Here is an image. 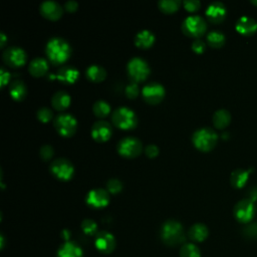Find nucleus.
Instances as JSON below:
<instances>
[{"mask_svg": "<svg viewBox=\"0 0 257 257\" xmlns=\"http://www.w3.org/2000/svg\"><path fill=\"white\" fill-rule=\"evenodd\" d=\"M73 52L69 42L62 37L51 38L46 47V53L50 61L53 64H62L67 62Z\"/></svg>", "mask_w": 257, "mask_h": 257, "instance_id": "f257e3e1", "label": "nucleus"}, {"mask_svg": "<svg viewBox=\"0 0 257 257\" xmlns=\"http://www.w3.org/2000/svg\"><path fill=\"white\" fill-rule=\"evenodd\" d=\"M192 142L199 151L209 152L217 145L218 135L211 128H200L193 133Z\"/></svg>", "mask_w": 257, "mask_h": 257, "instance_id": "f03ea898", "label": "nucleus"}, {"mask_svg": "<svg viewBox=\"0 0 257 257\" xmlns=\"http://www.w3.org/2000/svg\"><path fill=\"white\" fill-rule=\"evenodd\" d=\"M113 124L121 130H133L138 125L136 113L128 106H120L116 109L112 116Z\"/></svg>", "mask_w": 257, "mask_h": 257, "instance_id": "7ed1b4c3", "label": "nucleus"}, {"mask_svg": "<svg viewBox=\"0 0 257 257\" xmlns=\"http://www.w3.org/2000/svg\"><path fill=\"white\" fill-rule=\"evenodd\" d=\"M161 236L163 241L170 246L180 244L184 240L183 227L176 220L166 221L161 229Z\"/></svg>", "mask_w": 257, "mask_h": 257, "instance_id": "20e7f679", "label": "nucleus"}, {"mask_svg": "<svg viewBox=\"0 0 257 257\" xmlns=\"http://www.w3.org/2000/svg\"><path fill=\"white\" fill-rule=\"evenodd\" d=\"M127 72L134 82H141L148 78L151 73L149 63L141 57H133L127 64Z\"/></svg>", "mask_w": 257, "mask_h": 257, "instance_id": "39448f33", "label": "nucleus"}, {"mask_svg": "<svg viewBox=\"0 0 257 257\" xmlns=\"http://www.w3.org/2000/svg\"><path fill=\"white\" fill-rule=\"evenodd\" d=\"M207 30V23L200 15H189L182 23V31L190 37H200Z\"/></svg>", "mask_w": 257, "mask_h": 257, "instance_id": "423d86ee", "label": "nucleus"}, {"mask_svg": "<svg viewBox=\"0 0 257 257\" xmlns=\"http://www.w3.org/2000/svg\"><path fill=\"white\" fill-rule=\"evenodd\" d=\"M118 152L121 156L127 159H134L141 155L143 151V144L136 137H125L123 138L117 146Z\"/></svg>", "mask_w": 257, "mask_h": 257, "instance_id": "0eeeda50", "label": "nucleus"}, {"mask_svg": "<svg viewBox=\"0 0 257 257\" xmlns=\"http://www.w3.org/2000/svg\"><path fill=\"white\" fill-rule=\"evenodd\" d=\"M56 132L62 137H72L76 134L77 128V121L71 114H59L53 121Z\"/></svg>", "mask_w": 257, "mask_h": 257, "instance_id": "6e6552de", "label": "nucleus"}, {"mask_svg": "<svg viewBox=\"0 0 257 257\" xmlns=\"http://www.w3.org/2000/svg\"><path fill=\"white\" fill-rule=\"evenodd\" d=\"M51 173L61 181H69L75 174V167L73 163L66 158H58L54 160L50 167Z\"/></svg>", "mask_w": 257, "mask_h": 257, "instance_id": "1a4fd4ad", "label": "nucleus"}, {"mask_svg": "<svg viewBox=\"0 0 257 257\" xmlns=\"http://www.w3.org/2000/svg\"><path fill=\"white\" fill-rule=\"evenodd\" d=\"M165 95L166 91L164 85L156 81L148 82L142 89V96L150 104H157L161 103L165 98Z\"/></svg>", "mask_w": 257, "mask_h": 257, "instance_id": "9d476101", "label": "nucleus"}, {"mask_svg": "<svg viewBox=\"0 0 257 257\" xmlns=\"http://www.w3.org/2000/svg\"><path fill=\"white\" fill-rule=\"evenodd\" d=\"M3 61L11 68L23 67L26 62V52L19 47H10L7 48L2 55Z\"/></svg>", "mask_w": 257, "mask_h": 257, "instance_id": "9b49d317", "label": "nucleus"}, {"mask_svg": "<svg viewBox=\"0 0 257 257\" xmlns=\"http://www.w3.org/2000/svg\"><path fill=\"white\" fill-rule=\"evenodd\" d=\"M85 202L90 207L96 209L103 208L110 203V193L108 190L103 188L93 189L88 193L87 197H85Z\"/></svg>", "mask_w": 257, "mask_h": 257, "instance_id": "f8f14e48", "label": "nucleus"}, {"mask_svg": "<svg viewBox=\"0 0 257 257\" xmlns=\"http://www.w3.org/2000/svg\"><path fill=\"white\" fill-rule=\"evenodd\" d=\"M254 212V204L250 199H242L234 207V216L241 223L251 221Z\"/></svg>", "mask_w": 257, "mask_h": 257, "instance_id": "ddd939ff", "label": "nucleus"}, {"mask_svg": "<svg viewBox=\"0 0 257 257\" xmlns=\"http://www.w3.org/2000/svg\"><path fill=\"white\" fill-rule=\"evenodd\" d=\"M91 134L95 141L99 143H103L111 139L113 135V128L111 124L108 122L98 121L93 125Z\"/></svg>", "mask_w": 257, "mask_h": 257, "instance_id": "4468645a", "label": "nucleus"}, {"mask_svg": "<svg viewBox=\"0 0 257 257\" xmlns=\"http://www.w3.org/2000/svg\"><path fill=\"white\" fill-rule=\"evenodd\" d=\"M39 12L47 19L57 20L63 14V7L54 0H46L39 5Z\"/></svg>", "mask_w": 257, "mask_h": 257, "instance_id": "2eb2a0df", "label": "nucleus"}, {"mask_svg": "<svg viewBox=\"0 0 257 257\" xmlns=\"http://www.w3.org/2000/svg\"><path fill=\"white\" fill-rule=\"evenodd\" d=\"M95 244L99 251L103 253H111L116 247V239L110 232L102 231L97 234Z\"/></svg>", "mask_w": 257, "mask_h": 257, "instance_id": "dca6fc26", "label": "nucleus"}, {"mask_svg": "<svg viewBox=\"0 0 257 257\" xmlns=\"http://www.w3.org/2000/svg\"><path fill=\"white\" fill-rule=\"evenodd\" d=\"M226 6L220 1H214L208 5L206 9V16L213 24H219L226 17Z\"/></svg>", "mask_w": 257, "mask_h": 257, "instance_id": "f3484780", "label": "nucleus"}, {"mask_svg": "<svg viewBox=\"0 0 257 257\" xmlns=\"http://www.w3.org/2000/svg\"><path fill=\"white\" fill-rule=\"evenodd\" d=\"M79 77V72L75 67L64 66L61 67L56 74V78L64 84H73Z\"/></svg>", "mask_w": 257, "mask_h": 257, "instance_id": "a211bd4d", "label": "nucleus"}, {"mask_svg": "<svg viewBox=\"0 0 257 257\" xmlns=\"http://www.w3.org/2000/svg\"><path fill=\"white\" fill-rule=\"evenodd\" d=\"M155 34L149 29H144L139 31L135 36V45L142 50L150 49L155 42Z\"/></svg>", "mask_w": 257, "mask_h": 257, "instance_id": "6ab92c4d", "label": "nucleus"}, {"mask_svg": "<svg viewBox=\"0 0 257 257\" xmlns=\"http://www.w3.org/2000/svg\"><path fill=\"white\" fill-rule=\"evenodd\" d=\"M49 61L44 57H35L33 58L28 67V71L31 76L39 77L45 76L49 72Z\"/></svg>", "mask_w": 257, "mask_h": 257, "instance_id": "aec40b11", "label": "nucleus"}, {"mask_svg": "<svg viewBox=\"0 0 257 257\" xmlns=\"http://www.w3.org/2000/svg\"><path fill=\"white\" fill-rule=\"evenodd\" d=\"M236 30L241 34H252L257 30V21L250 16H241L236 23Z\"/></svg>", "mask_w": 257, "mask_h": 257, "instance_id": "412c9836", "label": "nucleus"}, {"mask_svg": "<svg viewBox=\"0 0 257 257\" xmlns=\"http://www.w3.org/2000/svg\"><path fill=\"white\" fill-rule=\"evenodd\" d=\"M72 103L71 96L64 91H58L51 98V104L56 111L62 112L67 110Z\"/></svg>", "mask_w": 257, "mask_h": 257, "instance_id": "4be33fe9", "label": "nucleus"}, {"mask_svg": "<svg viewBox=\"0 0 257 257\" xmlns=\"http://www.w3.org/2000/svg\"><path fill=\"white\" fill-rule=\"evenodd\" d=\"M9 94L14 101L20 102L25 100L27 95L26 84L20 79L13 80L9 85Z\"/></svg>", "mask_w": 257, "mask_h": 257, "instance_id": "5701e85b", "label": "nucleus"}, {"mask_svg": "<svg viewBox=\"0 0 257 257\" xmlns=\"http://www.w3.org/2000/svg\"><path fill=\"white\" fill-rule=\"evenodd\" d=\"M250 172L251 170H245L242 168L235 169L230 176L231 185L234 188H242L246 184Z\"/></svg>", "mask_w": 257, "mask_h": 257, "instance_id": "b1692460", "label": "nucleus"}, {"mask_svg": "<svg viewBox=\"0 0 257 257\" xmlns=\"http://www.w3.org/2000/svg\"><path fill=\"white\" fill-rule=\"evenodd\" d=\"M57 257H82V250L77 243L69 241L60 246Z\"/></svg>", "mask_w": 257, "mask_h": 257, "instance_id": "393cba45", "label": "nucleus"}, {"mask_svg": "<svg viewBox=\"0 0 257 257\" xmlns=\"http://www.w3.org/2000/svg\"><path fill=\"white\" fill-rule=\"evenodd\" d=\"M208 228L202 223H196L189 230V237L196 242H202L208 237Z\"/></svg>", "mask_w": 257, "mask_h": 257, "instance_id": "a878e982", "label": "nucleus"}, {"mask_svg": "<svg viewBox=\"0 0 257 257\" xmlns=\"http://www.w3.org/2000/svg\"><path fill=\"white\" fill-rule=\"evenodd\" d=\"M85 75L91 81L101 82L106 77V71L99 64H92L85 71Z\"/></svg>", "mask_w": 257, "mask_h": 257, "instance_id": "bb28decb", "label": "nucleus"}, {"mask_svg": "<svg viewBox=\"0 0 257 257\" xmlns=\"http://www.w3.org/2000/svg\"><path fill=\"white\" fill-rule=\"evenodd\" d=\"M231 121V114L225 109H220L213 115V124L217 128H226Z\"/></svg>", "mask_w": 257, "mask_h": 257, "instance_id": "cd10ccee", "label": "nucleus"}, {"mask_svg": "<svg viewBox=\"0 0 257 257\" xmlns=\"http://www.w3.org/2000/svg\"><path fill=\"white\" fill-rule=\"evenodd\" d=\"M226 37L220 30H212L207 34V41L210 47L214 49H219L225 44Z\"/></svg>", "mask_w": 257, "mask_h": 257, "instance_id": "c85d7f7f", "label": "nucleus"}, {"mask_svg": "<svg viewBox=\"0 0 257 257\" xmlns=\"http://www.w3.org/2000/svg\"><path fill=\"white\" fill-rule=\"evenodd\" d=\"M112 111L111 105L108 102L103 100L97 101L93 105V112L99 118H104L108 116Z\"/></svg>", "mask_w": 257, "mask_h": 257, "instance_id": "c756f323", "label": "nucleus"}, {"mask_svg": "<svg viewBox=\"0 0 257 257\" xmlns=\"http://www.w3.org/2000/svg\"><path fill=\"white\" fill-rule=\"evenodd\" d=\"M181 3L180 0H160L158 6L165 13H173L179 9Z\"/></svg>", "mask_w": 257, "mask_h": 257, "instance_id": "7c9ffc66", "label": "nucleus"}, {"mask_svg": "<svg viewBox=\"0 0 257 257\" xmlns=\"http://www.w3.org/2000/svg\"><path fill=\"white\" fill-rule=\"evenodd\" d=\"M180 257H201V253L196 245L187 243L181 247Z\"/></svg>", "mask_w": 257, "mask_h": 257, "instance_id": "2f4dec72", "label": "nucleus"}, {"mask_svg": "<svg viewBox=\"0 0 257 257\" xmlns=\"http://www.w3.org/2000/svg\"><path fill=\"white\" fill-rule=\"evenodd\" d=\"M123 182L120 181L119 179L112 178L106 183V190L110 193V194L117 195L123 190Z\"/></svg>", "mask_w": 257, "mask_h": 257, "instance_id": "473e14b6", "label": "nucleus"}, {"mask_svg": "<svg viewBox=\"0 0 257 257\" xmlns=\"http://www.w3.org/2000/svg\"><path fill=\"white\" fill-rule=\"evenodd\" d=\"M36 117H37L38 121H40L41 123H49L50 121L52 120L53 113L50 108H47V106H42V108H40L37 111Z\"/></svg>", "mask_w": 257, "mask_h": 257, "instance_id": "72a5a7b5", "label": "nucleus"}, {"mask_svg": "<svg viewBox=\"0 0 257 257\" xmlns=\"http://www.w3.org/2000/svg\"><path fill=\"white\" fill-rule=\"evenodd\" d=\"M81 229L85 234L94 235L98 231V225L92 219H85L81 222Z\"/></svg>", "mask_w": 257, "mask_h": 257, "instance_id": "f704fd0d", "label": "nucleus"}, {"mask_svg": "<svg viewBox=\"0 0 257 257\" xmlns=\"http://www.w3.org/2000/svg\"><path fill=\"white\" fill-rule=\"evenodd\" d=\"M125 93L128 99H132V100L136 99L140 94V89H139L138 83L132 81L130 84H128L126 87Z\"/></svg>", "mask_w": 257, "mask_h": 257, "instance_id": "c9c22d12", "label": "nucleus"}, {"mask_svg": "<svg viewBox=\"0 0 257 257\" xmlns=\"http://www.w3.org/2000/svg\"><path fill=\"white\" fill-rule=\"evenodd\" d=\"M54 154L53 148L51 145H44L39 149V156L44 161H49L52 158Z\"/></svg>", "mask_w": 257, "mask_h": 257, "instance_id": "e433bc0d", "label": "nucleus"}, {"mask_svg": "<svg viewBox=\"0 0 257 257\" xmlns=\"http://www.w3.org/2000/svg\"><path fill=\"white\" fill-rule=\"evenodd\" d=\"M183 5L187 11L194 12L200 8L201 2L199 1V0H185V1L183 2Z\"/></svg>", "mask_w": 257, "mask_h": 257, "instance_id": "4c0bfd02", "label": "nucleus"}, {"mask_svg": "<svg viewBox=\"0 0 257 257\" xmlns=\"http://www.w3.org/2000/svg\"><path fill=\"white\" fill-rule=\"evenodd\" d=\"M160 150L158 148V146H156L155 144H150L147 145L145 148V154L149 157V158H155L159 155Z\"/></svg>", "mask_w": 257, "mask_h": 257, "instance_id": "58836bf2", "label": "nucleus"}, {"mask_svg": "<svg viewBox=\"0 0 257 257\" xmlns=\"http://www.w3.org/2000/svg\"><path fill=\"white\" fill-rule=\"evenodd\" d=\"M191 47H192V50L194 51L196 53H202V52H204V51L206 49L205 42L200 38H197V39L193 41Z\"/></svg>", "mask_w": 257, "mask_h": 257, "instance_id": "ea45409f", "label": "nucleus"}, {"mask_svg": "<svg viewBox=\"0 0 257 257\" xmlns=\"http://www.w3.org/2000/svg\"><path fill=\"white\" fill-rule=\"evenodd\" d=\"M11 75L8 71H6L5 69H1L0 70V84H1V88H3L5 84L8 83V81L10 80Z\"/></svg>", "mask_w": 257, "mask_h": 257, "instance_id": "a19ab883", "label": "nucleus"}, {"mask_svg": "<svg viewBox=\"0 0 257 257\" xmlns=\"http://www.w3.org/2000/svg\"><path fill=\"white\" fill-rule=\"evenodd\" d=\"M78 8V3L75 0H69L66 3H64V9L69 12H75Z\"/></svg>", "mask_w": 257, "mask_h": 257, "instance_id": "79ce46f5", "label": "nucleus"}, {"mask_svg": "<svg viewBox=\"0 0 257 257\" xmlns=\"http://www.w3.org/2000/svg\"><path fill=\"white\" fill-rule=\"evenodd\" d=\"M0 35H1V40H0V47H1V48H4L7 37H6V35H5V33H4L3 31H1V33H0Z\"/></svg>", "mask_w": 257, "mask_h": 257, "instance_id": "37998d69", "label": "nucleus"}, {"mask_svg": "<svg viewBox=\"0 0 257 257\" xmlns=\"http://www.w3.org/2000/svg\"><path fill=\"white\" fill-rule=\"evenodd\" d=\"M253 4H256L257 5V0H252V1H251Z\"/></svg>", "mask_w": 257, "mask_h": 257, "instance_id": "c03bdc74", "label": "nucleus"}]
</instances>
